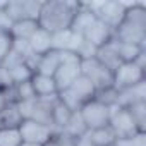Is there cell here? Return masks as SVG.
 <instances>
[{
    "mask_svg": "<svg viewBox=\"0 0 146 146\" xmlns=\"http://www.w3.org/2000/svg\"><path fill=\"white\" fill-rule=\"evenodd\" d=\"M43 2H36V0H7L5 5V14L12 23L23 21V19H38L40 9Z\"/></svg>",
    "mask_w": 146,
    "mask_h": 146,
    "instance_id": "obj_9",
    "label": "cell"
},
{
    "mask_svg": "<svg viewBox=\"0 0 146 146\" xmlns=\"http://www.w3.org/2000/svg\"><path fill=\"white\" fill-rule=\"evenodd\" d=\"M81 74L91 81L96 93L102 90L113 88V72L107 69L103 64H100L95 57L81 60Z\"/></svg>",
    "mask_w": 146,
    "mask_h": 146,
    "instance_id": "obj_5",
    "label": "cell"
},
{
    "mask_svg": "<svg viewBox=\"0 0 146 146\" xmlns=\"http://www.w3.org/2000/svg\"><path fill=\"white\" fill-rule=\"evenodd\" d=\"M83 38H84L90 45H93L95 48H100V46H103L105 43H108V41L113 38V29L108 28L105 23L95 19L93 24L84 31Z\"/></svg>",
    "mask_w": 146,
    "mask_h": 146,
    "instance_id": "obj_12",
    "label": "cell"
},
{
    "mask_svg": "<svg viewBox=\"0 0 146 146\" xmlns=\"http://www.w3.org/2000/svg\"><path fill=\"white\" fill-rule=\"evenodd\" d=\"M31 86L35 90L36 98H50V96H57L58 95V88L55 84V79L50 76H43V74H35L31 76Z\"/></svg>",
    "mask_w": 146,
    "mask_h": 146,
    "instance_id": "obj_16",
    "label": "cell"
},
{
    "mask_svg": "<svg viewBox=\"0 0 146 146\" xmlns=\"http://www.w3.org/2000/svg\"><path fill=\"white\" fill-rule=\"evenodd\" d=\"M117 41H119V40H117ZM143 50H146V48L137 46V45H131V43H122V41H119V57H120L122 62H132Z\"/></svg>",
    "mask_w": 146,
    "mask_h": 146,
    "instance_id": "obj_26",
    "label": "cell"
},
{
    "mask_svg": "<svg viewBox=\"0 0 146 146\" xmlns=\"http://www.w3.org/2000/svg\"><path fill=\"white\" fill-rule=\"evenodd\" d=\"M21 146H41V144H36V143H28V141H23Z\"/></svg>",
    "mask_w": 146,
    "mask_h": 146,
    "instance_id": "obj_34",
    "label": "cell"
},
{
    "mask_svg": "<svg viewBox=\"0 0 146 146\" xmlns=\"http://www.w3.org/2000/svg\"><path fill=\"white\" fill-rule=\"evenodd\" d=\"M96 95L95 86L91 84V81L86 76H79L74 83H72L67 90L58 91V102H62L67 108H70L72 112L79 110L84 103H88L90 100H93Z\"/></svg>",
    "mask_w": 146,
    "mask_h": 146,
    "instance_id": "obj_3",
    "label": "cell"
},
{
    "mask_svg": "<svg viewBox=\"0 0 146 146\" xmlns=\"http://www.w3.org/2000/svg\"><path fill=\"white\" fill-rule=\"evenodd\" d=\"M43 146H74V139L62 132H55Z\"/></svg>",
    "mask_w": 146,
    "mask_h": 146,
    "instance_id": "obj_30",
    "label": "cell"
},
{
    "mask_svg": "<svg viewBox=\"0 0 146 146\" xmlns=\"http://www.w3.org/2000/svg\"><path fill=\"white\" fill-rule=\"evenodd\" d=\"M95 58L103 64L107 69H110L112 72L122 64L120 57H119V41L115 38H112L108 43H105L103 46L96 48V53H95Z\"/></svg>",
    "mask_w": 146,
    "mask_h": 146,
    "instance_id": "obj_13",
    "label": "cell"
},
{
    "mask_svg": "<svg viewBox=\"0 0 146 146\" xmlns=\"http://www.w3.org/2000/svg\"><path fill=\"white\" fill-rule=\"evenodd\" d=\"M79 113L88 127V131L93 129H100V127H107L110 122V107L102 103L100 100L93 98L88 103H84L79 108Z\"/></svg>",
    "mask_w": 146,
    "mask_h": 146,
    "instance_id": "obj_7",
    "label": "cell"
},
{
    "mask_svg": "<svg viewBox=\"0 0 146 146\" xmlns=\"http://www.w3.org/2000/svg\"><path fill=\"white\" fill-rule=\"evenodd\" d=\"M28 43H29L31 53L35 57H40V55H43V53H46V52L52 50V35L38 26V29L28 40Z\"/></svg>",
    "mask_w": 146,
    "mask_h": 146,
    "instance_id": "obj_18",
    "label": "cell"
},
{
    "mask_svg": "<svg viewBox=\"0 0 146 146\" xmlns=\"http://www.w3.org/2000/svg\"><path fill=\"white\" fill-rule=\"evenodd\" d=\"M70 115H72V110L67 108L57 98V102L53 105V112H52V127H53V131L55 132H62V129L65 127V124L70 119Z\"/></svg>",
    "mask_w": 146,
    "mask_h": 146,
    "instance_id": "obj_22",
    "label": "cell"
},
{
    "mask_svg": "<svg viewBox=\"0 0 146 146\" xmlns=\"http://www.w3.org/2000/svg\"><path fill=\"white\" fill-rule=\"evenodd\" d=\"M110 129L113 131V134L117 137H125V136H132L136 132H141L137 131L131 113L127 108H122V107H110V122H108Z\"/></svg>",
    "mask_w": 146,
    "mask_h": 146,
    "instance_id": "obj_10",
    "label": "cell"
},
{
    "mask_svg": "<svg viewBox=\"0 0 146 146\" xmlns=\"http://www.w3.org/2000/svg\"><path fill=\"white\" fill-rule=\"evenodd\" d=\"M12 50V36L9 31L0 29V64H2Z\"/></svg>",
    "mask_w": 146,
    "mask_h": 146,
    "instance_id": "obj_28",
    "label": "cell"
},
{
    "mask_svg": "<svg viewBox=\"0 0 146 146\" xmlns=\"http://www.w3.org/2000/svg\"><path fill=\"white\" fill-rule=\"evenodd\" d=\"M86 132H88V127H86V124H84V120H83L79 110L72 112L70 119L67 120L65 127L62 129V134H65V136H69V137H72V139H76V137L84 136Z\"/></svg>",
    "mask_w": 146,
    "mask_h": 146,
    "instance_id": "obj_20",
    "label": "cell"
},
{
    "mask_svg": "<svg viewBox=\"0 0 146 146\" xmlns=\"http://www.w3.org/2000/svg\"><path fill=\"white\" fill-rule=\"evenodd\" d=\"M113 38L122 43H131L144 48L146 41V5L132 2L127 5L122 23L113 29Z\"/></svg>",
    "mask_w": 146,
    "mask_h": 146,
    "instance_id": "obj_2",
    "label": "cell"
},
{
    "mask_svg": "<svg viewBox=\"0 0 146 146\" xmlns=\"http://www.w3.org/2000/svg\"><path fill=\"white\" fill-rule=\"evenodd\" d=\"M11 102H12V91H2L0 90V110Z\"/></svg>",
    "mask_w": 146,
    "mask_h": 146,
    "instance_id": "obj_32",
    "label": "cell"
},
{
    "mask_svg": "<svg viewBox=\"0 0 146 146\" xmlns=\"http://www.w3.org/2000/svg\"><path fill=\"white\" fill-rule=\"evenodd\" d=\"M58 67H60V52H57V50H50V52L40 55L35 62L36 74H43V76H50V78L55 76Z\"/></svg>",
    "mask_w": 146,
    "mask_h": 146,
    "instance_id": "obj_15",
    "label": "cell"
},
{
    "mask_svg": "<svg viewBox=\"0 0 146 146\" xmlns=\"http://www.w3.org/2000/svg\"><path fill=\"white\" fill-rule=\"evenodd\" d=\"M81 2H70V0H50L43 2L40 14H38V26L50 35L70 29L72 19H74Z\"/></svg>",
    "mask_w": 146,
    "mask_h": 146,
    "instance_id": "obj_1",
    "label": "cell"
},
{
    "mask_svg": "<svg viewBox=\"0 0 146 146\" xmlns=\"http://www.w3.org/2000/svg\"><path fill=\"white\" fill-rule=\"evenodd\" d=\"M137 102H146V81L132 86V88H125V90H117V107L127 108L132 103Z\"/></svg>",
    "mask_w": 146,
    "mask_h": 146,
    "instance_id": "obj_14",
    "label": "cell"
},
{
    "mask_svg": "<svg viewBox=\"0 0 146 146\" xmlns=\"http://www.w3.org/2000/svg\"><path fill=\"white\" fill-rule=\"evenodd\" d=\"M38 29V23L33 19H23V21H16L12 23L11 28V36L14 40H29L31 35Z\"/></svg>",
    "mask_w": 146,
    "mask_h": 146,
    "instance_id": "obj_21",
    "label": "cell"
},
{
    "mask_svg": "<svg viewBox=\"0 0 146 146\" xmlns=\"http://www.w3.org/2000/svg\"><path fill=\"white\" fill-rule=\"evenodd\" d=\"M19 132H21V137L23 141H28V143H36V144H45L53 134V127L50 125H45V124H40L33 119H28V120H23L21 125H19Z\"/></svg>",
    "mask_w": 146,
    "mask_h": 146,
    "instance_id": "obj_11",
    "label": "cell"
},
{
    "mask_svg": "<svg viewBox=\"0 0 146 146\" xmlns=\"http://www.w3.org/2000/svg\"><path fill=\"white\" fill-rule=\"evenodd\" d=\"M23 137L19 127L16 129H0V146H21Z\"/></svg>",
    "mask_w": 146,
    "mask_h": 146,
    "instance_id": "obj_25",
    "label": "cell"
},
{
    "mask_svg": "<svg viewBox=\"0 0 146 146\" xmlns=\"http://www.w3.org/2000/svg\"><path fill=\"white\" fill-rule=\"evenodd\" d=\"M143 81H146L144 69L137 67L134 62H122L113 70V88L115 90L132 88V86H136Z\"/></svg>",
    "mask_w": 146,
    "mask_h": 146,
    "instance_id": "obj_8",
    "label": "cell"
},
{
    "mask_svg": "<svg viewBox=\"0 0 146 146\" xmlns=\"http://www.w3.org/2000/svg\"><path fill=\"white\" fill-rule=\"evenodd\" d=\"M90 9L95 12L96 19L105 23L108 28L115 29L122 19H124V14H125V9L129 4H124V2H117V0H105V2H98V4H88Z\"/></svg>",
    "mask_w": 146,
    "mask_h": 146,
    "instance_id": "obj_6",
    "label": "cell"
},
{
    "mask_svg": "<svg viewBox=\"0 0 146 146\" xmlns=\"http://www.w3.org/2000/svg\"><path fill=\"white\" fill-rule=\"evenodd\" d=\"M137 131L144 132V124H146V102H137V103H132L131 107H127Z\"/></svg>",
    "mask_w": 146,
    "mask_h": 146,
    "instance_id": "obj_24",
    "label": "cell"
},
{
    "mask_svg": "<svg viewBox=\"0 0 146 146\" xmlns=\"http://www.w3.org/2000/svg\"><path fill=\"white\" fill-rule=\"evenodd\" d=\"M23 122V117L17 110L16 102L7 103L2 110H0V129H16Z\"/></svg>",
    "mask_w": 146,
    "mask_h": 146,
    "instance_id": "obj_19",
    "label": "cell"
},
{
    "mask_svg": "<svg viewBox=\"0 0 146 146\" xmlns=\"http://www.w3.org/2000/svg\"><path fill=\"white\" fill-rule=\"evenodd\" d=\"M88 137H90V141L95 146H113V143L117 139V136L113 134V131L110 129V125L88 131Z\"/></svg>",
    "mask_w": 146,
    "mask_h": 146,
    "instance_id": "obj_23",
    "label": "cell"
},
{
    "mask_svg": "<svg viewBox=\"0 0 146 146\" xmlns=\"http://www.w3.org/2000/svg\"><path fill=\"white\" fill-rule=\"evenodd\" d=\"M79 76H81V58L74 53L60 52V67L53 76L58 91L67 90Z\"/></svg>",
    "mask_w": 146,
    "mask_h": 146,
    "instance_id": "obj_4",
    "label": "cell"
},
{
    "mask_svg": "<svg viewBox=\"0 0 146 146\" xmlns=\"http://www.w3.org/2000/svg\"><path fill=\"white\" fill-rule=\"evenodd\" d=\"M74 146H95V144L90 141L88 132H86L84 136H81V137H76V139H74Z\"/></svg>",
    "mask_w": 146,
    "mask_h": 146,
    "instance_id": "obj_33",
    "label": "cell"
},
{
    "mask_svg": "<svg viewBox=\"0 0 146 146\" xmlns=\"http://www.w3.org/2000/svg\"><path fill=\"white\" fill-rule=\"evenodd\" d=\"M12 88H14V84H12V79L9 76L7 69L0 64V90L2 91H12Z\"/></svg>",
    "mask_w": 146,
    "mask_h": 146,
    "instance_id": "obj_31",
    "label": "cell"
},
{
    "mask_svg": "<svg viewBox=\"0 0 146 146\" xmlns=\"http://www.w3.org/2000/svg\"><path fill=\"white\" fill-rule=\"evenodd\" d=\"M96 19L95 12L90 9L88 4H79V9L74 16V19H72V24H70V31H74L78 35H84V31L93 24V21Z\"/></svg>",
    "mask_w": 146,
    "mask_h": 146,
    "instance_id": "obj_17",
    "label": "cell"
},
{
    "mask_svg": "<svg viewBox=\"0 0 146 146\" xmlns=\"http://www.w3.org/2000/svg\"><path fill=\"white\" fill-rule=\"evenodd\" d=\"M17 105V110L23 117V120H28L33 117V112H35V105H36V98H31V100H23V102H16Z\"/></svg>",
    "mask_w": 146,
    "mask_h": 146,
    "instance_id": "obj_29",
    "label": "cell"
},
{
    "mask_svg": "<svg viewBox=\"0 0 146 146\" xmlns=\"http://www.w3.org/2000/svg\"><path fill=\"white\" fill-rule=\"evenodd\" d=\"M113 146H146V132H136L132 136L117 137Z\"/></svg>",
    "mask_w": 146,
    "mask_h": 146,
    "instance_id": "obj_27",
    "label": "cell"
}]
</instances>
